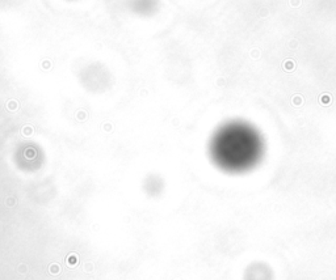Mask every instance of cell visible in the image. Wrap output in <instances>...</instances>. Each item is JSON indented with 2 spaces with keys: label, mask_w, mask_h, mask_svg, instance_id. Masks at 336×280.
Wrapping results in <instances>:
<instances>
[{
  "label": "cell",
  "mask_w": 336,
  "mask_h": 280,
  "mask_svg": "<svg viewBox=\"0 0 336 280\" xmlns=\"http://www.w3.org/2000/svg\"><path fill=\"white\" fill-rule=\"evenodd\" d=\"M261 143L252 130L244 126H228L217 135L213 153L217 162L230 170H243L257 161Z\"/></svg>",
  "instance_id": "obj_1"
}]
</instances>
